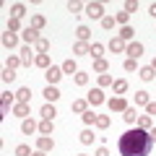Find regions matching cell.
<instances>
[{"mask_svg": "<svg viewBox=\"0 0 156 156\" xmlns=\"http://www.w3.org/2000/svg\"><path fill=\"white\" fill-rule=\"evenodd\" d=\"M76 156H86V154H76Z\"/></svg>", "mask_w": 156, "mask_h": 156, "instance_id": "cell-55", "label": "cell"}, {"mask_svg": "<svg viewBox=\"0 0 156 156\" xmlns=\"http://www.w3.org/2000/svg\"><path fill=\"white\" fill-rule=\"evenodd\" d=\"M52 128H55L52 120H42V122H39V133L42 135H52Z\"/></svg>", "mask_w": 156, "mask_h": 156, "instance_id": "cell-28", "label": "cell"}, {"mask_svg": "<svg viewBox=\"0 0 156 156\" xmlns=\"http://www.w3.org/2000/svg\"><path fill=\"white\" fill-rule=\"evenodd\" d=\"M34 130H39V125L34 122L31 117H26V120H21V133H26V135H31Z\"/></svg>", "mask_w": 156, "mask_h": 156, "instance_id": "cell-14", "label": "cell"}, {"mask_svg": "<svg viewBox=\"0 0 156 156\" xmlns=\"http://www.w3.org/2000/svg\"><path fill=\"white\" fill-rule=\"evenodd\" d=\"M70 109L76 112V115H83V112L89 109V101H86V99H73V104H70Z\"/></svg>", "mask_w": 156, "mask_h": 156, "instance_id": "cell-16", "label": "cell"}, {"mask_svg": "<svg viewBox=\"0 0 156 156\" xmlns=\"http://www.w3.org/2000/svg\"><path fill=\"white\" fill-rule=\"evenodd\" d=\"M133 31H135L133 26H122V29H120V39H122L125 44H130V42H133Z\"/></svg>", "mask_w": 156, "mask_h": 156, "instance_id": "cell-23", "label": "cell"}, {"mask_svg": "<svg viewBox=\"0 0 156 156\" xmlns=\"http://www.w3.org/2000/svg\"><path fill=\"white\" fill-rule=\"evenodd\" d=\"M34 65H37V68H44V70H47V68H52L50 65V55H47V52L37 55V57H34Z\"/></svg>", "mask_w": 156, "mask_h": 156, "instance_id": "cell-20", "label": "cell"}, {"mask_svg": "<svg viewBox=\"0 0 156 156\" xmlns=\"http://www.w3.org/2000/svg\"><path fill=\"white\" fill-rule=\"evenodd\" d=\"M23 16H26V5H23V3H13L11 5V18H18V21H21Z\"/></svg>", "mask_w": 156, "mask_h": 156, "instance_id": "cell-11", "label": "cell"}, {"mask_svg": "<svg viewBox=\"0 0 156 156\" xmlns=\"http://www.w3.org/2000/svg\"><path fill=\"white\" fill-rule=\"evenodd\" d=\"M122 120H125L128 125H133L135 120H138V112H135V107H128V109L122 112Z\"/></svg>", "mask_w": 156, "mask_h": 156, "instance_id": "cell-24", "label": "cell"}, {"mask_svg": "<svg viewBox=\"0 0 156 156\" xmlns=\"http://www.w3.org/2000/svg\"><path fill=\"white\" fill-rule=\"evenodd\" d=\"M76 37H78V42H86V44H89V39H91L89 26H78V29H76Z\"/></svg>", "mask_w": 156, "mask_h": 156, "instance_id": "cell-22", "label": "cell"}, {"mask_svg": "<svg viewBox=\"0 0 156 156\" xmlns=\"http://www.w3.org/2000/svg\"><path fill=\"white\" fill-rule=\"evenodd\" d=\"M135 11H138V0H128V3H125V13H130V16H133Z\"/></svg>", "mask_w": 156, "mask_h": 156, "instance_id": "cell-45", "label": "cell"}, {"mask_svg": "<svg viewBox=\"0 0 156 156\" xmlns=\"http://www.w3.org/2000/svg\"><path fill=\"white\" fill-rule=\"evenodd\" d=\"M154 148V140H151L148 130H125L120 135V154L122 156H148Z\"/></svg>", "mask_w": 156, "mask_h": 156, "instance_id": "cell-1", "label": "cell"}, {"mask_svg": "<svg viewBox=\"0 0 156 156\" xmlns=\"http://www.w3.org/2000/svg\"><path fill=\"white\" fill-rule=\"evenodd\" d=\"M37 148L47 154V151H52V148H55V140H52L50 135H39V138H37Z\"/></svg>", "mask_w": 156, "mask_h": 156, "instance_id": "cell-8", "label": "cell"}, {"mask_svg": "<svg viewBox=\"0 0 156 156\" xmlns=\"http://www.w3.org/2000/svg\"><path fill=\"white\" fill-rule=\"evenodd\" d=\"M47 50H50V39H44V37H42V39L37 42V52L42 55V52H47Z\"/></svg>", "mask_w": 156, "mask_h": 156, "instance_id": "cell-41", "label": "cell"}, {"mask_svg": "<svg viewBox=\"0 0 156 156\" xmlns=\"http://www.w3.org/2000/svg\"><path fill=\"white\" fill-rule=\"evenodd\" d=\"M21 62H23L26 68L34 62V57H31V47H29V44H26V47H21Z\"/></svg>", "mask_w": 156, "mask_h": 156, "instance_id": "cell-26", "label": "cell"}, {"mask_svg": "<svg viewBox=\"0 0 156 156\" xmlns=\"http://www.w3.org/2000/svg\"><path fill=\"white\" fill-rule=\"evenodd\" d=\"M112 89H115V94H117V96H122L125 91H128V81H125V78H117L115 83H112Z\"/></svg>", "mask_w": 156, "mask_h": 156, "instance_id": "cell-21", "label": "cell"}, {"mask_svg": "<svg viewBox=\"0 0 156 156\" xmlns=\"http://www.w3.org/2000/svg\"><path fill=\"white\" fill-rule=\"evenodd\" d=\"M107 70H109V62H107L104 57H101V60H94V73L101 76V73H107Z\"/></svg>", "mask_w": 156, "mask_h": 156, "instance_id": "cell-27", "label": "cell"}, {"mask_svg": "<svg viewBox=\"0 0 156 156\" xmlns=\"http://www.w3.org/2000/svg\"><path fill=\"white\" fill-rule=\"evenodd\" d=\"M3 81H5V83H13V81H16V70L5 68V70H3Z\"/></svg>", "mask_w": 156, "mask_h": 156, "instance_id": "cell-43", "label": "cell"}, {"mask_svg": "<svg viewBox=\"0 0 156 156\" xmlns=\"http://www.w3.org/2000/svg\"><path fill=\"white\" fill-rule=\"evenodd\" d=\"M83 3H78V0H70V3H68V11H70L73 13V16H76V13H81V11H83Z\"/></svg>", "mask_w": 156, "mask_h": 156, "instance_id": "cell-34", "label": "cell"}, {"mask_svg": "<svg viewBox=\"0 0 156 156\" xmlns=\"http://www.w3.org/2000/svg\"><path fill=\"white\" fill-rule=\"evenodd\" d=\"M89 55L94 57V60H101V55H104V44H101V42H94V44H89Z\"/></svg>", "mask_w": 156, "mask_h": 156, "instance_id": "cell-12", "label": "cell"}, {"mask_svg": "<svg viewBox=\"0 0 156 156\" xmlns=\"http://www.w3.org/2000/svg\"><path fill=\"white\" fill-rule=\"evenodd\" d=\"M86 101H89L91 107L104 104V91H101V89H91V91H89V96H86Z\"/></svg>", "mask_w": 156, "mask_h": 156, "instance_id": "cell-6", "label": "cell"}, {"mask_svg": "<svg viewBox=\"0 0 156 156\" xmlns=\"http://www.w3.org/2000/svg\"><path fill=\"white\" fill-rule=\"evenodd\" d=\"M115 21L120 23V26H128V21H130V13H125V11H120V13H117V16H115Z\"/></svg>", "mask_w": 156, "mask_h": 156, "instance_id": "cell-39", "label": "cell"}, {"mask_svg": "<svg viewBox=\"0 0 156 156\" xmlns=\"http://www.w3.org/2000/svg\"><path fill=\"white\" fill-rule=\"evenodd\" d=\"M42 94H44V99H47V104H50V101H52V104H55V101L60 99V91H57V86H47V89L42 91Z\"/></svg>", "mask_w": 156, "mask_h": 156, "instance_id": "cell-9", "label": "cell"}, {"mask_svg": "<svg viewBox=\"0 0 156 156\" xmlns=\"http://www.w3.org/2000/svg\"><path fill=\"white\" fill-rule=\"evenodd\" d=\"M96 156H109V151H107V146H99V148H96Z\"/></svg>", "mask_w": 156, "mask_h": 156, "instance_id": "cell-50", "label": "cell"}, {"mask_svg": "<svg viewBox=\"0 0 156 156\" xmlns=\"http://www.w3.org/2000/svg\"><path fill=\"white\" fill-rule=\"evenodd\" d=\"M31 156H47V154H44V151H39V148H37V151H34Z\"/></svg>", "mask_w": 156, "mask_h": 156, "instance_id": "cell-53", "label": "cell"}, {"mask_svg": "<svg viewBox=\"0 0 156 156\" xmlns=\"http://www.w3.org/2000/svg\"><path fill=\"white\" fill-rule=\"evenodd\" d=\"M138 76L143 78V81H154V78H156V70H154L151 65H146V68H140V70H138Z\"/></svg>", "mask_w": 156, "mask_h": 156, "instance_id": "cell-25", "label": "cell"}, {"mask_svg": "<svg viewBox=\"0 0 156 156\" xmlns=\"http://www.w3.org/2000/svg\"><path fill=\"white\" fill-rule=\"evenodd\" d=\"M148 13H151L154 18H156V3H151V5H148Z\"/></svg>", "mask_w": 156, "mask_h": 156, "instance_id": "cell-51", "label": "cell"}, {"mask_svg": "<svg viewBox=\"0 0 156 156\" xmlns=\"http://www.w3.org/2000/svg\"><path fill=\"white\" fill-rule=\"evenodd\" d=\"M112 83H115V78H112L109 73H101V76H99V89H104V86H112Z\"/></svg>", "mask_w": 156, "mask_h": 156, "instance_id": "cell-36", "label": "cell"}, {"mask_svg": "<svg viewBox=\"0 0 156 156\" xmlns=\"http://www.w3.org/2000/svg\"><path fill=\"white\" fill-rule=\"evenodd\" d=\"M148 135H151V140L156 143V128H151V130H148Z\"/></svg>", "mask_w": 156, "mask_h": 156, "instance_id": "cell-52", "label": "cell"}, {"mask_svg": "<svg viewBox=\"0 0 156 156\" xmlns=\"http://www.w3.org/2000/svg\"><path fill=\"white\" fill-rule=\"evenodd\" d=\"M62 73H70V76H73V73H78V68H76V60H73V57H68V60L62 62Z\"/></svg>", "mask_w": 156, "mask_h": 156, "instance_id": "cell-30", "label": "cell"}, {"mask_svg": "<svg viewBox=\"0 0 156 156\" xmlns=\"http://www.w3.org/2000/svg\"><path fill=\"white\" fill-rule=\"evenodd\" d=\"M107 107H109L112 112H125V109H128L130 104L125 101V96H112V99L107 101Z\"/></svg>", "mask_w": 156, "mask_h": 156, "instance_id": "cell-3", "label": "cell"}, {"mask_svg": "<svg viewBox=\"0 0 156 156\" xmlns=\"http://www.w3.org/2000/svg\"><path fill=\"white\" fill-rule=\"evenodd\" d=\"M78 140H81L83 146H91V143H94V133H91V130H83V133L78 135Z\"/></svg>", "mask_w": 156, "mask_h": 156, "instance_id": "cell-31", "label": "cell"}, {"mask_svg": "<svg viewBox=\"0 0 156 156\" xmlns=\"http://www.w3.org/2000/svg\"><path fill=\"white\" fill-rule=\"evenodd\" d=\"M16 101H21V104H29V101H31V89L21 86V89L16 91Z\"/></svg>", "mask_w": 156, "mask_h": 156, "instance_id": "cell-13", "label": "cell"}, {"mask_svg": "<svg viewBox=\"0 0 156 156\" xmlns=\"http://www.w3.org/2000/svg\"><path fill=\"white\" fill-rule=\"evenodd\" d=\"M13 99H16V94L5 91V94H3V107H11V104H13Z\"/></svg>", "mask_w": 156, "mask_h": 156, "instance_id": "cell-47", "label": "cell"}, {"mask_svg": "<svg viewBox=\"0 0 156 156\" xmlns=\"http://www.w3.org/2000/svg\"><path fill=\"white\" fill-rule=\"evenodd\" d=\"M96 117H99V115H94V109H86L83 115H81V120H83L86 125H96Z\"/></svg>", "mask_w": 156, "mask_h": 156, "instance_id": "cell-29", "label": "cell"}, {"mask_svg": "<svg viewBox=\"0 0 156 156\" xmlns=\"http://www.w3.org/2000/svg\"><path fill=\"white\" fill-rule=\"evenodd\" d=\"M151 68H154V70H156V57H154V62H151Z\"/></svg>", "mask_w": 156, "mask_h": 156, "instance_id": "cell-54", "label": "cell"}, {"mask_svg": "<svg viewBox=\"0 0 156 156\" xmlns=\"http://www.w3.org/2000/svg\"><path fill=\"white\" fill-rule=\"evenodd\" d=\"M31 154H34V151L29 148L26 143H21V146H16V156H31Z\"/></svg>", "mask_w": 156, "mask_h": 156, "instance_id": "cell-40", "label": "cell"}, {"mask_svg": "<svg viewBox=\"0 0 156 156\" xmlns=\"http://www.w3.org/2000/svg\"><path fill=\"white\" fill-rule=\"evenodd\" d=\"M125 70L133 73V70H140V68H138V62H135V60H125Z\"/></svg>", "mask_w": 156, "mask_h": 156, "instance_id": "cell-48", "label": "cell"}, {"mask_svg": "<svg viewBox=\"0 0 156 156\" xmlns=\"http://www.w3.org/2000/svg\"><path fill=\"white\" fill-rule=\"evenodd\" d=\"M115 23H117L115 16H104V18H101V26H104L107 31H109V29H115Z\"/></svg>", "mask_w": 156, "mask_h": 156, "instance_id": "cell-44", "label": "cell"}, {"mask_svg": "<svg viewBox=\"0 0 156 156\" xmlns=\"http://www.w3.org/2000/svg\"><path fill=\"white\" fill-rule=\"evenodd\" d=\"M138 128L140 130H151V117L148 115H138Z\"/></svg>", "mask_w": 156, "mask_h": 156, "instance_id": "cell-33", "label": "cell"}, {"mask_svg": "<svg viewBox=\"0 0 156 156\" xmlns=\"http://www.w3.org/2000/svg\"><path fill=\"white\" fill-rule=\"evenodd\" d=\"M42 120H55V115H57V109H55V104H44L42 107Z\"/></svg>", "mask_w": 156, "mask_h": 156, "instance_id": "cell-19", "label": "cell"}, {"mask_svg": "<svg viewBox=\"0 0 156 156\" xmlns=\"http://www.w3.org/2000/svg\"><path fill=\"white\" fill-rule=\"evenodd\" d=\"M146 112H148V115H156V101H148V104H146Z\"/></svg>", "mask_w": 156, "mask_h": 156, "instance_id": "cell-49", "label": "cell"}, {"mask_svg": "<svg viewBox=\"0 0 156 156\" xmlns=\"http://www.w3.org/2000/svg\"><path fill=\"white\" fill-rule=\"evenodd\" d=\"M18 29H21V21H18V18H8V31H13V34H16Z\"/></svg>", "mask_w": 156, "mask_h": 156, "instance_id": "cell-46", "label": "cell"}, {"mask_svg": "<svg viewBox=\"0 0 156 156\" xmlns=\"http://www.w3.org/2000/svg\"><path fill=\"white\" fill-rule=\"evenodd\" d=\"M21 39H23V42H26V44H31V42H34V44H37V42H39V39H42V37H39V31H37V29L26 26V29H23V31H21Z\"/></svg>", "mask_w": 156, "mask_h": 156, "instance_id": "cell-7", "label": "cell"}, {"mask_svg": "<svg viewBox=\"0 0 156 156\" xmlns=\"http://www.w3.org/2000/svg\"><path fill=\"white\" fill-rule=\"evenodd\" d=\"M73 52H76V55H89V44H86V42H76V44H73Z\"/></svg>", "mask_w": 156, "mask_h": 156, "instance_id": "cell-35", "label": "cell"}, {"mask_svg": "<svg viewBox=\"0 0 156 156\" xmlns=\"http://www.w3.org/2000/svg\"><path fill=\"white\" fill-rule=\"evenodd\" d=\"M16 44H18V37H16L13 31H5V34H3V47H8V50H13Z\"/></svg>", "mask_w": 156, "mask_h": 156, "instance_id": "cell-15", "label": "cell"}, {"mask_svg": "<svg viewBox=\"0 0 156 156\" xmlns=\"http://www.w3.org/2000/svg\"><path fill=\"white\" fill-rule=\"evenodd\" d=\"M29 26L39 31V29H44V26H47V18L42 16V13H34V16H31V23H29Z\"/></svg>", "mask_w": 156, "mask_h": 156, "instance_id": "cell-17", "label": "cell"}, {"mask_svg": "<svg viewBox=\"0 0 156 156\" xmlns=\"http://www.w3.org/2000/svg\"><path fill=\"white\" fill-rule=\"evenodd\" d=\"M18 65H23V62H21V55H11V57H8V62H5V68H11V70H16Z\"/></svg>", "mask_w": 156, "mask_h": 156, "instance_id": "cell-32", "label": "cell"}, {"mask_svg": "<svg viewBox=\"0 0 156 156\" xmlns=\"http://www.w3.org/2000/svg\"><path fill=\"white\" fill-rule=\"evenodd\" d=\"M62 76H65V73H62V68H55V65H52V68H47V70H44L47 86H55V83H57V81H60Z\"/></svg>", "mask_w": 156, "mask_h": 156, "instance_id": "cell-2", "label": "cell"}, {"mask_svg": "<svg viewBox=\"0 0 156 156\" xmlns=\"http://www.w3.org/2000/svg\"><path fill=\"white\" fill-rule=\"evenodd\" d=\"M73 78H76V86H86L89 83V73H76Z\"/></svg>", "mask_w": 156, "mask_h": 156, "instance_id": "cell-42", "label": "cell"}, {"mask_svg": "<svg viewBox=\"0 0 156 156\" xmlns=\"http://www.w3.org/2000/svg\"><path fill=\"white\" fill-rule=\"evenodd\" d=\"M125 55H128V60H138V57L143 55V44H140V42H130L128 50H125Z\"/></svg>", "mask_w": 156, "mask_h": 156, "instance_id": "cell-5", "label": "cell"}, {"mask_svg": "<svg viewBox=\"0 0 156 156\" xmlns=\"http://www.w3.org/2000/svg\"><path fill=\"white\" fill-rule=\"evenodd\" d=\"M148 91H135V104H148Z\"/></svg>", "mask_w": 156, "mask_h": 156, "instance_id": "cell-38", "label": "cell"}, {"mask_svg": "<svg viewBox=\"0 0 156 156\" xmlns=\"http://www.w3.org/2000/svg\"><path fill=\"white\" fill-rule=\"evenodd\" d=\"M86 16L89 18H104V5H101V3H89V5H86Z\"/></svg>", "mask_w": 156, "mask_h": 156, "instance_id": "cell-4", "label": "cell"}, {"mask_svg": "<svg viewBox=\"0 0 156 156\" xmlns=\"http://www.w3.org/2000/svg\"><path fill=\"white\" fill-rule=\"evenodd\" d=\"M29 112H31V107H29V104H21V101H16V104H13V115H18L21 120H26Z\"/></svg>", "mask_w": 156, "mask_h": 156, "instance_id": "cell-10", "label": "cell"}, {"mask_svg": "<svg viewBox=\"0 0 156 156\" xmlns=\"http://www.w3.org/2000/svg\"><path fill=\"white\" fill-rule=\"evenodd\" d=\"M109 122H112V120H109L107 115H99V117H96V128H99V130H107V128H109Z\"/></svg>", "mask_w": 156, "mask_h": 156, "instance_id": "cell-37", "label": "cell"}, {"mask_svg": "<svg viewBox=\"0 0 156 156\" xmlns=\"http://www.w3.org/2000/svg\"><path fill=\"white\" fill-rule=\"evenodd\" d=\"M109 50H112V52L117 55V52H125V50H128V44H125V42H122L120 37H115V39L109 42Z\"/></svg>", "mask_w": 156, "mask_h": 156, "instance_id": "cell-18", "label": "cell"}]
</instances>
